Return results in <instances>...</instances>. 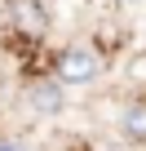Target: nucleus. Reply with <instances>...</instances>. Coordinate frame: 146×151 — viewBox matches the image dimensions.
Masks as SVG:
<instances>
[{"label": "nucleus", "instance_id": "39448f33", "mask_svg": "<svg viewBox=\"0 0 146 151\" xmlns=\"http://www.w3.org/2000/svg\"><path fill=\"white\" fill-rule=\"evenodd\" d=\"M0 151H22V147H18V142H5V147H0Z\"/></svg>", "mask_w": 146, "mask_h": 151}, {"label": "nucleus", "instance_id": "f03ea898", "mask_svg": "<svg viewBox=\"0 0 146 151\" xmlns=\"http://www.w3.org/2000/svg\"><path fill=\"white\" fill-rule=\"evenodd\" d=\"M14 22L27 31V36H44L49 31V9L40 5V0H14Z\"/></svg>", "mask_w": 146, "mask_h": 151}, {"label": "nucleus", "instance_id": "7ed1b4c3", "mask_svg": "<svg viewBox=\"0 0 146 151\" xmlns=\"http://www.w3.org/2000/svg\"><path fill=\"white\" fill-rule=\"evenodd\" d=\"M120 133L133 142V147H146V98L128 102L124 116H120Z\"/></svg>", "mask_w": 146, "mask_h": 151}, {"label": "nucleus", "instance_id": "f257e3e1", "mask_svg": "<svg viewBox=\"0 0 146 151\" xmlns=\"http://www.w3.org/2000/svg\"><path fill=\"white\" fill-rule=\"evenodd\" d=\"M98 71H102V53L93 45H66L53 62V80L58 85H89V80H98Z\"/></svg>", "mask_w": 146, "mask_h": 151}, {"label": "nucleus", "instance_id": "20e7f679", "mask_svg": "<svg viewBox=\"0 0 146 151\" xmlns=\"http://www.w3.org/2000/svg\"><path fill=\"white\" fill-rule=\"evenodd\" d=\"M31 102H36L40 111H62V93H58L53 80H49V85H36V89H31Z\"/></svg>", "mask_w": 146, "mask_h": 151}]
</instances>
